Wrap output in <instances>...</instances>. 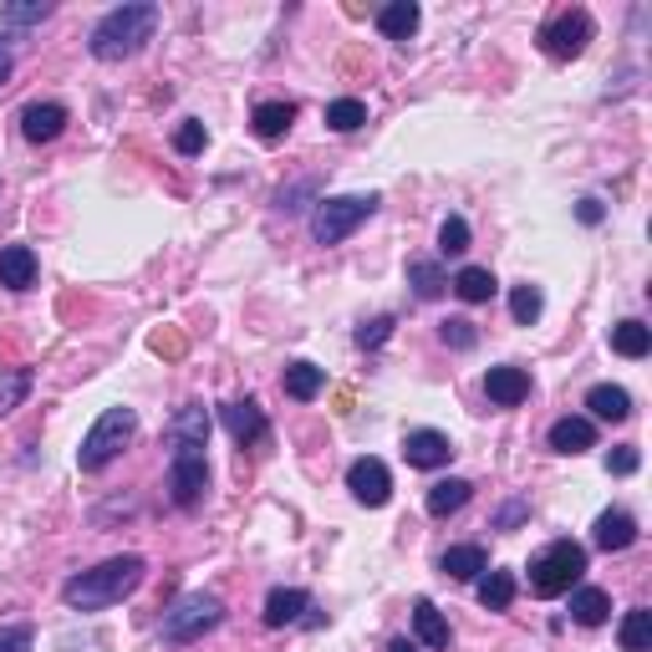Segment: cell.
Wrapping results in <instances>:
<instances>
[{
	"mask_svg": "<svg viewBox=\"0 0 652 652\" xmlns=\"http://www.w3.org/2000/svg\"><path fill=\"white\" fill-rule=\"evenodd\" d=\"M143 576H149L143 555H113V561H102V566L72 576V581L62 586V602H67L72 612H102V606L133 597L138 586H143Z\"/></svg>",
	"mask_w": 652,
	"mask_h": 652,
	"instance_id": "6da1fadb",
	"label": "cell"
},
{
	"mask_svg": "<svg viewBox=\"0 0 652 652\" xmlns=\"http://www.w3.org/2000/svg\"><path fill=\"white\" fill-rule=\"evenodd\" d=\"M158 21H164V11L153 5V0H128V5H117V11H107V16L92 26V56L98 62H123V56H138V51L153 41V31H158Z\"/></svg>",
	"mask_w": 652,
	"mask_h": 652,
	"instance_id": "7a4b0ae2",
	"label": "cell"
},
{
	"mask_svg": "<svg viewBox=\"0 0 652 652\" xmlns=\"http://www.w3.org/2000/svg\"><path fill=\"white\" fill-rule=\"evenodd\" d=\"M133 434H138V413H133V408H107V413L92 423V434L82 438L77 464H82L87 474H98V469H107L117 453L133 444Z\"/></svg>",
	"mask_w": 652,
	"mask_h": 652,
	"instance_id": "3957f363",
	"label": "cell"
},
{
	"mask_svg": "<svg viewBox=\"0 0 652 652\" xmlns=\"http://www.w3.org/2000/svg\"><path fill=\"white\" fill-rule=\"evenodd\" d=\"M586 576V546L576 540H551L546 551L530 561V591L536 597H561Z\"/></svg>",
	"mask_w": 652,
	"mask_h": 652,
	"instance_id": "277c9868",
	"label": "cell"
},
{
	"mask_svg": "<svg viewBox=\"0 0 652 652\" xmlns=\"http://www.w3.org/2000/svg\"><path fill=\"white\" fill-rule=\"evenodd\" d=\"M219 622H225V602L215 591H189L164 612L158 632H164V642H200L204 632H215Z\"/></svg>",
	"mask_w": 652,
	"mask_h": 652,
	"instance_id": "5b68a950",
	"label": "cell"
},
{
	"mask_svg": "<svg viewBox=\"0 0 652 652\" xmlns=\"http://www.w3.org/2000/svg\"><path fill=\"white\" fill-rule=\"evenodd\" d=\"M378 194H336V200H321L317 215H311V234H317V245H342L357 225H368L378 215Z\"/></svg>",
	"mask_w": 652,
	"mask_h": 652,
	"instance_id": "8992f818",
	"label": "cell"
},
{
	"mask_svg": "<svg viewBox=\"0 0 652 652\" xmlns=\"http://www.w3.org/2000/svg\"><path fill=\"white\" fill-rule=\"evenodd\" d=\"M204 489H209L204 449H174V459H168V500L179 504V510H200Z\"/></svg>",
	"mask_w": 652,
	"mask_h": 652,
	"instance_id": "52a82bcc",
	"label": "cell"
},
{
	"mask_svg": "<svg viewBox=\"0 0 652 652\" xmlns=\"http://www.w3.org/2000/svg\"><path fill=\"white\" fill-rule=\"evenodd\" d=\"M591 36H597V21L586 16V11H561V16L540 31V47H546V56H555V62H571V56L586 51Z\"/></svg>",
	"mask_w": 652,
	"mask_h": 652,
	"instance_id": "ba28073f",
	"label": "cell"
},
{
	"mask_svg": "<svg viewBox=\"0 0 652 652\" xmlns=\"http://www.w3.org/2000/svg\"><path fill=\"white\" fill-rule=\"evenodd\" d=\"M347 489L357 504H368V510H383L393 500V474H387L383 459H351L347 469Z\"/></svg>",
	"mask_w": 652,
	"mask_h": 652,
	"instance_id": "9c48e42d",
	"label": "cell"
},
{
	"mask_svg": "<svg viewBox=\"0 0 652 652\" xmlns=\"http://www.w3.org/2000/svg\"><path fill=\"white\" fill-rule=\"evenodd\" d=\"M219 419H225V429H230V438L240 444V449H255V444H266L270 438V423H266V408L255 398H234L219 408Z\"/></svg>",
	"mask_w": 652,
	"mask_h": 652,
	"instance_id": "30bf717a",
	"label": "cell"
},
{
	"mask_svg": "<svg viewBox=\"0 0 652 652\" xmlns=\"http://www.w3.org/2000/svg\"><path fill=\"white\" fill-rule=\"evenodd\" d=\"M72 113L62 107V102H26L21 107V138L26 143H56V138L67 133Z\"/></svg>",
	"mask_w": 652,
	"mask_h": 652,
	"instance_id": "8fae6325",
	"label": "cell"
},
{
	"mask_svg": "<svg viewBox=\"0 0 652 652\" xmlns=\"http://www.w3.org/2000/svg\"><path fill=\"white\" fill-rule=\"evenodd\" d=\"M402 459L413 469H444L453 459V444L438 429H413V434L402 438Z\"/></svg>",
	"mask_w": 652,
	"mask_h": 652,
	"instance_id": "7c38bea8",
	"label": "cell"
},
{
	"mask_svg": "<svg viewBox=\"0 0 652 652\" xmlns=\"http://www.w3.org/2000/svg\"><path fill=\"white\" fill-rule=\"evenodd\" d=\"M168 444H174V449H204V444H209V408H204V402H184V408L168 419Z\"/></svg>",
	"mask_w": 652,
	"mask_h": 652,
	"instance_id": "4fadbf2b",
	"label": "cell"
},
{
	"mask_svg": "<svg viewBox=\"0 0 652 652\" xmlns=\"http://www.w3.org/2000/svg\"><path fill=\"white\" fill-rule=\"evenodd\" d=\"M485 393L495 408H520L530 398V372L525 368H489L485 372Z\"/></svg>",
	"mask_w": 652,
	"mask_h": 652,
	"instance_id": "5bb4252c",
	"label": "cell"
},
{
	"mask_svg": "<svg viewBox=\"0 0 652 652\" xmlns=\"http://www.w3.org/2000/svg\"><path fill=\"white\" fill-rule=\"evenodd\" d=\"M591 540H597V551H627V546H637V520L627 515V510H602L597 515V525H591Z\"/></svg>",
	"mask_w": 652,
	"mask_h": 652,
	"instance_id": "9a60e30c",
	"label": "cell"
},
{
	"mask_svg": "<svg viewBox=\"0 0 652 652\" xmlns=\"http://www.w3.org/2000/svg\"><path fill=\"white\" fill-rule=\"evenodd\" d=\"M0 285H5V291H31L36 285L31 245H0Z\"/></svg>",
	"mask_w": 652,
	"mask_h": 652,
	"instance_id": "2e32d148",
	"label": "cell"
},
{
	"mask_svg": "<svg viewBox=\"0 0 652 652\" xmlns=\"http://www.w3.org/2000/svg\"><path fill=\"white\" fill-rule=\"evenodd\" d=\"M586 408H591V419H602V423H627L632 419V393L617 383H597L586 393Z\"/></svg>",
	"mask_w": 652,
	"mask_h": 652,
	"instance_id": "e0dca14e",
	"label": "cell"
},
{
	"mask_svg": "<svg viewBox=\"0 0 652 652\" xmlns=\"http://www.w3.org/2000/svg\"><path fill=\"white\" fill-rule=\"evenodd\" d=\"M306 612H311V597L306 591H296V586H276L266 597V627H291V622H302Z\"/></svg>",
	"mask_w": 652,
	"mask_h": 652,
	"instance_id": "ac0fdd59",
	"label": "cell"
},
{
	"mask_svg": "<svg viewBox=\"0 0 652 652\" xmlns=\"http://www.w3.org/2000/svg\"><path fill=\"white\" fill-rule=\"evenodd\" d=\"M291 123H296V102H260L251 113V128L260 143H281Z\"/></svg>",
	"mask_w": 652,
	"mask_h": 652,
	"instance_id": "d6986e66",
	"label": "cell"
},
{
	"mask_svg": "<svg viewBox=\"0 0 652 652\" xmlns=\"http://www.w3.org/2000/svg\"><path fill=\"white\" fill-rule=\"evenodd\" d=\"M551 449H555V453H586V449H597V423H591V419H555V423H551Z\"/></svg>",
	"mask_w": 652,
	"mask_h": 652,
	"instance_id": "ffe728a7",
	"label": "cell"
},
{
	"mask_svg": "<svg viewBox=\"0 0 652 652\" xmlns=\"http://www.w3.org/2000/svg\"><path fill=\"white\" fill-rule=\"evenodd\" d=\"M413 632H419V642L423 648H449L453 642V632H449V622H444V612H438L434 602H429V597H419V602H413Z\"/></svg>",
	"mask_w": 652,
	"mask_h": 652,
	"instance_id": "44dd1931",
	"label": "cell"
},
{
	"mask_svg": "<svg viewBox=\"0 0 652 652\" xmlns=\"http://www.w3.org/2000/svg\"><path fill=\"white\" fill-rule=\"evenodd\" d=\"M485 571H489L485 546H449L444 551V576H453V581H480Z\"/></svg>",
	"mask_w": 652,
	"mask_h": 652,
	"instance_id": "7402d4cb",
	"label": "cell"
},
{
	"mask_svg": "<svg viewBox=\"0 0 652 652\" xmlns=\"http://www.w3.org/2000/svg\"><path fill=\"white\" fill-rule=\"evenodd\" d=\"M469 495H474V485H469V480H438L434 489H429V515L434 520H449V515H459V510H464L469 504Z\"/></svg>",
	"mask_w": 652,
	"mask_h": 652,
	"instance_id": "603a6c76",
	"label": "cell"
},
{
	"mask_svg": "<svg viewBox=\"0 0 652 652\" xmlns=\"http://www.w3.org/2000/svg\"><path fill=\"white\" fill-rule=\"evenodd\" d=\"M612 617V597H606L602 586H581V591H571V622H581V627H602Z\"/></svg>",
	"mask_w": 652,
	"mask_h": 652,
	"instance_id": "cb8c5ba5",
	"label": "cell"
},
{
	"mask_svg": "<svg viewBox=\"0 0 652 652\" xmlns=\"http://www.w3.org/2000/svg\"><path fill=\"white\" fill-rule=\"evenodd\" d=\"M419 21H423V11L413 5V0H393V5L378 11V31L393 36V41H408V36L419 31Z\"/></svg>",
	"mask_w": 652,
	"mask_h": 652,
	"instance_id": "d4e9b609",
	"label": "cell"
},
{
	"mask_svg": "<svg viewBox=\"0 0 652 652\" xmlns=\"http://www.w3.org/2000/svg\"><path fill=\"white\" fill-rule=\"evenodd\" d=\"M495 291H500V281H495L485 266H464L459 276H453V296H459V302H469V306H485Z\"/></svg>",
	"mask_w": 652,
	"mask_h": 652,
	"instance_id": "484cf974",
	"label": "cell"
},
{
	"mask_svg": "<svg viewBox=\"0 0 652 652\" xmlns=\"http://www.w3.org/2000/svg\"><path fill=\"white\" fill-rule=\"evenodd\" d=\"M281 383H285V393H291L296 402H311L321 387H327V372H321L317 362H291V368L281 372Z\"/></svg>",
	"mask_w": 652,
	"mask_h": 652,
	"instance_id": "4316f807",
	"label": "cell"
},
{
	"mask_svg": "<svg viewBox=\"0 0 652 652\" xmlns=\"http://www.w3.org/2000/svg\"><path fill=\"white\" fill-rule=\"evenodd\" d=\"M617 642L622 652H652V612L648 606H632L617 627Z\"/></svg>",
	"mask_w": 652,
	"mask_h": 652,
	"instance_id": "83f0119b",
	"label": "cell"
},
{
	"mask_svg": "<svg viewBox=\"0 0 652 652\" xmlns=\"http://www.w3.org/2000/svg\"><path fill=\"white\" fill-rule=\"evenodd\" d=\"M510 602H515V576L510 571H485L480 576V606L485 612H504Z\"/></svg>",
	"mask_w": 652,
	"mask_h": 652,
	"instance_id": "f1b7e54d",
	"label": "cell"
},
{
	"mask_svg": "<svg viewBox=\"0 0 652 652\" xmlns=\"http://www.w3.org/2000/svg\"><path fill=\"white\" fill-rule=\"evenodd\" d=\"M408 285H413L419 302H438L449 281H444V270H438L434 260H408Z\"/></svg>",
	"mask_w": 652,
	"mask_h": 652,
	"instance_id": "f546056e",
	"label": "cell"
},
{
	"mask_svg": "<svg viewBox=\"0 0 652 652\" xmlns=\"http://www.w3.org/2000/svg\"><path fill=\"white\" fill-rule=\"evenodd\" d=\"M612 351H622V357H648L652 332L642 321H617V327H612Z\"/></svg>",
	"mask_w": 652,
	"mask_h": 652,
	"instance_id": "4dcf8cb0",
	"label": "cell"
},
{
	"mask_svg": "<svg viewBox=\"0 0 652 652\" xmlns=\"http://www.w3.org/2000/svg\"><path fill=\"white\" fill-rule=\"evenodd\" d=\"M26 393H31V372L26 368H0V419L16 413L21 402H26Z\"/></svg>",
	"mask_w": 652,
	"mask_h": 652,
	"instance_id": "1f68e13d",
	"label": "cell"
},
{
	"mask_svg": "<svg viewBox=\"0 0 652 652\" xmlns=\"http://www.w3.org/2000/svg\"><path fill=\"white\" fill-rule=\"evenodd\" d=\"M368 123V107L357 98H336V102H327V128L332 133H357Z\"/></svg>",
	"mask_w": 652,
	"mask_h": 652,
	"instance_id": "d6a6232c",
	"label": "cell"
},
{
	"mask_svg": "<svg viewBox=\"0 0 652 652\" xmlns=\"http://www.w3.org/2000/svg\"><path fill=\"white\" fill-rule=\"evenodd\" d=\"M540 311H546V296H540V285H515V291H510V317H515L520 327L540 321Z\"/></svg>",
	"mask_w": 652,
	"mask_h": 652,
	"instance_id": "836d02e7",
	"label": "cell"
},
{
	"mask_svg": "<svg viewBox=\"0 0 652 652\" xmlns=\"http://www.w3.org/2000/svg\"><path fill=\"white\" fill-rule=\"evenodd\" d=\"M438 251L444 255H464L469 251V219L464 215H449L438 225Z\"/></svg>",
	"mask_w": 652,
	"mask_h": 652,
	"instance_id": "e575fe53",
	"label": "cell"
},
{
	"mask_svg": "<svg viewBox=\"0 0 652 652\" xmlns=\"http://www.w3.org/2000/svg\"><path fill=\"white\" fill-rule=\"evenodd\" d=\"M438 336L449 342L453 351H469L474 342H480V332H474V321H464V317H449L444 327H438Z\"/></svg>",
	"mask_w": 652,
	"mask_h": 652,
	"instance_id": "d590c367",
	"label": "cell"
},
{
	"mask_svg": "<svg viewBox=\"0 0 652 652\" xmlns=\"http://www.w3.org/2000/svg\"><path fill=\"white\" fill-rule=\"evenodd\" d=\"M204 143H209V133H204V123H179V133H174V149L184 153V158H194V153H204Z\"/></svg>",
	"mask_w": 652,
	"mask_h": 652,
	"instance_id": "8d00e7d4",
	"label": "cell"
},
{
	"mask_svg": "<svg viewBox=\"0 0 652 652\" xmlns=\"http://www.w3.org/2000/svg\"><path fill=\"white\" fill-rule=\"evenodd\" d=\"M47 16H51L47 0H31V5H5V11H0L5 26H36V21H47Z\"/></svg>",
	"mask_w": 652,
	"mask_h": 652,
	"instance_id": "74e56055",
	"label": "cell"
},
{
	"mask_svg": "<svg viewBox=\"0 0 652 652\" xmlns=\"http://www.w3.org/2000/svg\"><path fill=\"white\" fill-rule=\"evenodd\" d=\"M387 336H393V317H372V321H362V332H357V347H383Z\"/></svg>",
	"mask_w": 652,
	"mask_h": 652,
	"instance_id": "f35d334b",
	"label": "cell"
},
{
	"mask_svg": "<svg viewBox=\"0 0 652 652\" xmlns=\"http://www.w3.org/2000/svg\"><path fill=\"white\" fill-rule=\"evenodd\" d=\"M637 464H642V453L632 444H617V449L606 453V474H637Z\"/></svg>",
	"mask_w": 652,
	"mask_h": 652,
	"instance_id": "ab89813d",
	"label": "cell"
},
{
	"mask_svg": "<svg viewBox=\"0 0 652 652\" xmlns=\"http://www.w3.org/2000/svg\"><path fill=\"white\" fill-rule=\"evenodd\" d=\"M36 632L31 627H0V652H31Z\"/></svg>",
	"mask_w": 652,
	"mask_h": 652,
	"instance_id": "60d3db41",
	"label": "cell"
},
{
	"mask_svg": "<svg viewBox=\"0 0 652 652\" xmlns=\"http://www.w3.org/2000/svg\"><path fill=\"white\" fill-rule=\"evenodd\" d=\"M306 194H317V184H311V179H306V184H296V189H281V200H276V204H281V209H285V215H302V209H306Z\"/></svg>",
	"mask_w": 652,
	"mask_h": 652,
	"instance_id": "b9f144b4",
	"label": "cell"
},
{
	"mask_svg": "<svg viewBox=\"0 0 652 652\" xmlns=\"http://www.w3.org/2000/svg\"><path fill=\"white\" fill-rule=\"evenodd\" d=\"M576 219H581V225H602V219H606L602 200H581V204H576Z\"/></svg>",
	"mask_w": 652,
	"mask_h": 652,
	"instance_id": "7bdbcfd3",
	"label": "cell"
},
{
	"mask_svg": "<svg viewBox=\"0 0 652 652\" xmlns=\"http://www.w3.org/2000/svg\"><path fill=\"white\" fill-rule=\"evenodd\" d=\"M11 72H16V62H11V51L0 47V87H5V77H11Z\"/></svg>",
	"mask_w": 652,
	"mask_h": 652,
	"instance_id": "ee69618b",
	"label": "cell"
},
{
	"mask_svg": "<svg viewBox=\"0 0 652 652\" xmlns=\"http://www.w3.org/2000/svg\"><path fill=\"white\" fill-rule=\"evenodd\" d=\"M387 652H419V648H413L408 637H398V642H393V648H387Z\"/></svg>",
	"mask_w": 652,
	"mask_h": 652,
	"instance_id": "f6af8a7d",
	"label": "cell"
}]
</instances>
